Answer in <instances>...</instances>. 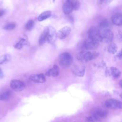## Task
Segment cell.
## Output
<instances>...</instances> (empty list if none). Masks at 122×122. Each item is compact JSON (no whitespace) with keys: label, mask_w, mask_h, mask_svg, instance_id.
<instances>
[{"label":"cell","mask_w":122,"mask_h":122,"mask_svg":"<svg viewBox=\"0 0 122 122\" xmlns=\"http://www.w3.org/2000/svg\"><path fill=\"white\" fill-rule=\"evenodd\" d=\"M71 32V29L68 26H65L60 29L57 33V37L60 39H64L68 36Z\"/></svg>","instance_id":"cell-10"},{"label":"cell","mask_w":122,"mask_h":122,"mask_svg":"<svg viewBox=\"0 0 122 122\" xmlns=\"http://www.w3.org/2000/svg\"><path fill=\"white\" fill-rule=\"evenodd\" d=\"M84 47L88 50L96 49L99 45V41L88 37L84 42Z\"/></svg>","instance_id":"cell-7"},{"label":"cell","mask_w":122,"mask_h":122,"mask_svg":"<svg viewBox=\"0 0 122 122\" xmlns=\"http://www.w3.org/2000/svg\"><path fill=\"white\" fill-rule=\"evenodd\" d=\"M117 51V46L114 43H111L108 47V51L111 54H114Z\"/></svg>","instance_id":"cell-20"},{"label":"cell","mask_w":122,"mask_h":122,"mask_svg":"<svg viewBox=\"0 0 122 122\" xmlns=\"http://www.w3.org/2000/svg\"><path fill=\"white\" fill-rule=\"evenodd\" d=\"M43 33L45 34L46 41L49 43L52 44L55 41L57 35L56 30L54 27L52 26L47 27L45 29Z\"/></svg>","instance_id":"cell-2"},{"label":"cell","mask_w":122,"mask_h":122,"mask_svg":"<svg viewBox=\"0 0 122 122\" xmlns=\"http://www.w3.org/2000/svg\"><path fill=\"white\" fill-rule=\"evenodd\" d=\"M85 71V67L83 66L76 65L74 66L72 68V73L79 77H82Z\"/></svg>","instance_id":"cell-11"},{"label":"cell","mask_w":122,"mask_h":122,"mask_svg":"<svg viewBox=\"0 0 122 122\" xmlns=\"http://www.w3.org/2000/svg\"><path fill=\"white\" fill-rule=\"evenodd\" d=\"M122 51H121L116 56V57L118 59H122Z\"/></svg>","instance_id":"cell-29"},{"label":"cell","mask_w":122,"mask_h":122,"mask_svg":"<svg viewBox=\"0 0 122 122\" xmlns=\"http://www.w3.org/2000/svg\"><path fill=\"white\" fill-rule=\"evenodd\" d=\"M100 41L104 43H109L112 41L113 39V34L110 29L100 30Z\"/></svg>","instance_id":"cell-4"},{"label":"cell","mask_w":122,"mask_h":122,"mask_svg":"<svg viewBox=\"0 0 122 122\" xmlns=\"http://www.w3.org/2000/svg\"><path fill=\"white\" fill-rule=\"evenodd\" d=\"M105 105L107 108L113 110L121 109L122 107V102L120 101L113 99L107 100L105 102Z\"/></svg>","instance_id":"cell-5"},{"label":"cell","mask_w":122,"mask_h":122,"mask_svg":"<svg viewBox=\"0 0 122 122\" xmlns=\"http://www.w3.org/2000/svg\"><path fill=\"white\" fill-rule=\"evenodd\" d=\"M110 73L114 78H119L121 75V71L117 68L112 67L110 68Z\"/></svg>","instance_id":"cell-19"},{"label":"cell","mask_w":122,"mask_h":122,"mask_svg":"<svg viewBox=\"0 0 122 122\" xmlns=\"http://www.w3.org/2000/svg\"><path fill=\"white\" fill-rule=\"evenodd\" d=\"M99 3L101 5H106L111 2L110 0H99L98 1Z\"/></svg>","instance_id":"cell-28"},{"label":"cell","mask_w":122,"mask_h":122,"mask_svg":"<svg viewBox=\"0 0 122 122\" xmlns=\"http://www.w3.org/2000/svg\"><path fill=\"white\" fill-rule=\"evenodd\" d=\"M59 74V67L55 65L51 69L49 70L46 73V75L48 77H56Z\"/></svg>","instance_id":"cell-14"},{"label":"cell","mask_w":122,"mask_h":122,"mask_svg":"<svg viewBox=\"0 0 122 122\" xmlns=\"http://www.w3.org/2000/svg\"><path fill=\"white\" fill-rule=\"evenodd\" d=\"M11 57L9 54H5L0 56V64H3L10 60Z\"/></svg>","instance_id":"cell-23"},{"label":"cell","mask_w":122,"mask_h":122,"mask_svg":"<svg viewBox=\"0 0 122 122\" xmlns=\"http://www.w3.org/2000/svg\"><path fill=\"white\" fill-rule=\"evenodd\" d=\"M99 56L97 52H91L89 51H81L77 55V58L80 61L85 63L96 58Z\"/></svg>","instance_id":"cell-1"},{"label":"cell","mask_w":122,"mask_h":122,"mask_svg":"<svg viewBox=\"0 0 122 122\" xmlns=\"http://www.w3.org/2000/svg\"><path fill=\"white\" fill-rule=\"evenodd\" d=\"M72 62V57L68 52L62 53L59 56V64L62 68H65L70 67Z\"/></svg>","instance_id":"cell-3"},{"label":"cell","mask_w":122,"mask_h":122,"mask_svg":"<svg viewBox=\"0 0 122 122\" xmlns=\"http://www.w3.org/2000/svg\"><path fill=\"white\" fill-rule=\"evenodd\" d=\"M88 33L89 38L100 41V32L97 27H91L88 30Z\"/></svg>","instance_id":"cell-8"},{"label":"cell","mask_w":122,"mask_h":122,"mask_svg":"<svg viewBox=\"0 0 122 122\" xmlns=\"http://www.w3.org/2000/svg\"><path fill=\"white\" fill-rule=\"evenodd\" d=\"M108 114L106 110L102 108H96L92 111L91 115L95 116L100 119L106 117Z\"/></svg>","instance_id":"cell-9"},{"label":"cell","mask_w":122,"mask_h":122,"mask_svg":"<svg viewBox=\"0 0 122 122\" xmlns=\"http://www.w3.org/2000/svg\"><path fill=\"white\" fill-rule=\"evenodd\" d=\"M5 12L3 10H0V17H1L2 16H3Z\"/></svg>","instance_id":"cell-31"},{"label":"cell","mask_w":122,"mask_h":122,"mask_svg":"<svg viewBox=\"0 0 122 122\" xmlns=\"http://www.w3.org/2000/svg\"><path fill=\"white\" fill-rule=\"evenodd\" d=\"M4 77V74L2 69L0 68V79H2Z\"/></svg>","instance_id":"cell-30"},{"label":"cell","mask_w":122,"mask_h":122,"mask_svg":"<svg viewBox=\"0 0 122 122\" xmlns=\"http://www.w3.org/2000/svg\"><path fill=\"white\" fill-rule=\"evenodd\" d=\"M26 43H27L26 40L22 38V39H21L17 43H16L15 44L14 47L17 49H21L23 47L24 45L26 44Z\"/></svg>","instance_id":"cell-21"},{"label":"cell","mask_w":122,"mask_h":122,"mask_svg":"<svg viewBox=\"0 0 122 122\" xmlns=\"http://www.w3.org/2000/svg\"><path fill=\"white\" fill-rule=\"evenodd\" d=\"M34 26V21L32 20H29L25 25V28L27 30H30Z\"/></svg>","instance_id":"cell-25"},{"label":"cell","mask_w":122,"mask_h":122,"mask_svg":"<svg viewBox=\"0 0 122 122\" xmlns=\"http://www.w3.org/2000/svg\"><path fill=\"white\" fill-rule=\"evenodd\" d=\"M71 3L73 6V10H77L80 6V2L78 0H71Z\"/></svg>","instance_id":"cell-26"},{"label":"cell","mask_w":122,"mask_h":122,"mask_svg":"<svg viewBox=\"0 0 122 122\" xmlns=\"http://www.w3.org/2000/svg\"><path fill=\"white\" fill-rule=\"evenodd\" d=\"M16 27V24L13 22H10L6 24L3 27V29L5 30H13Z\"/></svg>","instance_id":"cell-24"},{"label":"cell","mask_w":122,"mask_h":122,"mask_svg":"<svg viewBox=\"0 0 122 122\" xmlns=\"http://www.w3.org/2000/svg\"><path fill=\"white\" fill-rule=\"evenodd\" d=\"M112 22L117 25L121 26L122 24V15L121 13H117L114 15L112 18Z\"/></svg>","instance_id":"cell-15"},{"label":"cell","mask_w":122,"mask_h":122,"mask_svg":"<svg viewBox=\"0 0 122 122\" xmlns=\"http://www.w3.org/2000/svg\"><path fill=\"white\" fill-rule=\"evenodd\" d=\"M10 87L15 91L20 92L22 91L25 87V84L19 80H12L10 82Z\"/></svg>","instance_id":"cell-6"},{"label":"cell","mask_w":122,"mask_h":122,"mask_svg":"<svg viewBox=\"0 0 122 122\" xmlns=\"http://www.w3.org/2000/svg\"><path fill=\"white\" fill-rule=\"evenodd\" d=\"M12 95V92L10 90L5 91L0 94V100L6 101L10 99Z\"/></svg>","instance_id":"cell-17"},{"label":"cell","mask_w":122,"mask_h":122,"mask_svg":"<svg viewBox=\"0 0 122 122\" xmlns=\"http://www.w3.org/2000/svg\"><path fill=\"white\" fill-rule=\"evenodd\" d=\"M51 15V11L50 10H47L41 13L38 17V20L40 21L44 20L48 18H49Z\"/></svg>","instance_id":"cell-18"},{"label":"cell","mask_w":122,"mask_h":122,"mask_svg":"<svg viewBox=\"0 0 122 122\" xmlns=\"http://www.w3.org/2000/svg\"><path fill=\"white\" fill-rule=\"evenodd\" d=\"M119 84H120L121 87H122V81H121V80L119 82Z\"/></svg>","instance_id":"cell-32"},{"label":"cell","mask_w":122,"mask_h":122,"mask_svg":"<svg viewBox=\"0 0 122 122\" xmlns=\"http://www.w3.org/2000/svg\"><path fill=\"white\" fill-rule=\"evenodd\" d=\"M46 41V37H45V34L43 32L42 34L41 35V36L40 37V39H39V43L40 45H42L43 43H45V42Z\"/></svg>","instance_id":"cell-27"},{"label":"cell","mask_w":122,"mask_h":122,"mask_svg":"<svg viewBox=\"0 0 122 122\" xmlns=\"http://www.w3.org/2000/svg\"><path fill=\"white\" fill-rule=\"evenodd\" d=\"M29 79L36 83H43L46 81V78L43 74L31 75L30 76Z\"/></svg>","instance_id":"cell-12"},{"label":"cell","mask_w":122,"mask_h":122,"mask_svg":"<svg viewBox=\"0 0 122 122\" xmlns=\"http://www.w3.org/2000/svg\"><path fill=\"white\" fill-rule=\"evenodd\" d=\"M86 122H102V121L100 118L92 115H91L90 116L87 117L86 118Z\"/></svg>","instance_id":"cell-22"},{"label":"cell","mask_w":122,"mask_h":122,"mask_svg":"<svg viewBox=\"0 0 122 122\" xmlns=\"http://www.w3.org/2000/svg\"><path fill=\"white\" fill-rule=\"evenodd\" d=\"M110 22L106 20H104L100 22L98 28L100 30H102L106 29H110L109 28L110 27Z\"/></svg>","instance_id":"cell-16"},{"label":"cell","mask_w":122,"mask_h":122,"mask_svg":"<svg viewBox=\"0 0 122 122\" xmlns=\"http://www.w3.org/2000/svg\"><path fill=\"white\" fill-rule=\"evenodd\" d=\"M62 10L65 14H69L72 11L73 9L71 0H68L65 1L63 5Z\"/></svg>","instance_id":"cell-13"}]
</instances>
